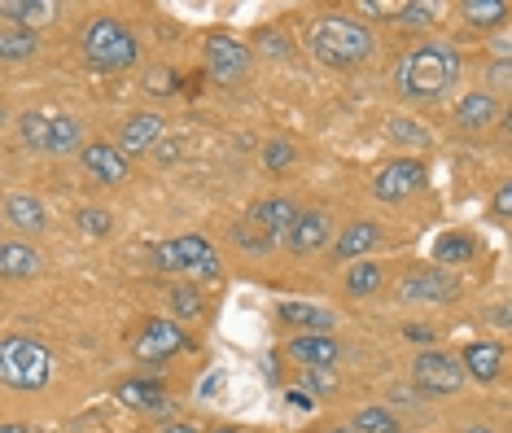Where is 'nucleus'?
<instances>
[{
    "instance_id": "f257e3e1",
    "label": "nucleus",
    "mask_w": 512,
    "mask_h": 433,
    "mask_svg": "<svg viewBox=\"0 0 512 433\" xmlns=\"http://www.w3.org/2000/svg\"><path fill=\"white\" fill-rule=\"evenodd\" d=\"M460 79V53L451 44H416L412 53H403L394 84L403 97L412 101H438L447 88H456Z\"/></svg>"
},
{
    "instance_id": "f03ea898",
    "label": "nucleus",
    "mask_w": 512,
    "mask_h": 433,
    "mask_svg": "<svg viewBox=\"0 0 512 433\" xmlns=\"http://www.w3.org/2000/svg\"><path fill=\"white\" fill-rule=\"evenodd\" d=\"M307 49L316 53V62H324V66L351 70L359 62H368L377 40H372V31L364 22L342 18V14H324V18H316V27L307 35Z\"/></svg>"
},
{
    "instance_id": "7ed1b4c3",
    "label": "nucleus",
    "mask_w": 512,
    "mask_h": 433,
    "mask_svg": "<svg viewBox=\"0 0 512 433\" xmlns=\"http://www.w3.org/2000/svg\"><path fill=\"white\" fill-rule=\"evenodd\" d=\"M0 381L14 390H44L53 381V355L27 333L5 337L0 342Z\"/></svg>"
},
{
    "instance_id": "20e7f679",
    "label": "nucleus",
    "mask_w": 512,
    "mask_h": 433,
    "mask_svg": "<svg viewBox=\"0 0 512 433\" xmlns=\"http://www.w3.org/2000/svg\"><path fill=\"white\" fill-rule=\"evenodd\" d=\"M84 57L97 70H123L136 62V40L119 18H92L84 27Z\"/></svg>"
},
{
    "instance_id": "39448f33",
    "label": "nucleus",
    "mask_w": 512,
    "mask_h": 433,
    "mask_svg": "<svg viewBox=\"0 0 512 433\" xmlns=\"http://www.w3.org/2000/svg\"><path fill=\"white\" fill-rule=\"evenodd\" d=\"M158 272H189V276H219V254L206 237H176L154 250Z\"/></svg>"
},
{
    "instance_id": "423d86ee",
    "label": "nucleus",
    "mask_w": 512,
    "mask_h": 433,
    "mask_svg": "<svg viewBox=\"0 0 512 433\" xmlns=\"http://www.w3.org/2000/svg\"><path fill=\"white\" fill-rule=\"evenodd\" d=\"M246 70H250V49L237 40V35H224V31L206 35V75H211L219 88L241 84Z\"/></svg>"
},
{
    "instance_id": "0eeeda50",
    "label": "nucleus",
    "mask_w": 512,
    "mask_h": 433,
    "mask_svg": "<svg viewBox=\"0 0 512 433\" xmlns=\"http://www.w3.org/2000/svg\"><path fill=\"white\" fill-rule=\"evenodd\" d=\"M412 381L421 394H456L464 385V368L451 350H425L412 364Z\"/></svg>"
},
{
    "instance_id": "6e6552de",
    "label": "nucleus",
    "mask_w": 512,
    "mask_h": 433,
    "mask_svg": "<svg viewBox=\"0 0 512 433\" xmlns=\"http://www.w3.org/2000/svg\"><path fill=\"white\" fill-rule=\"evenodd\" d=\"M425 180H429V171H425L421 158H394L390 167L377 171V184H372V193H377L381 202H403V197L421 193Z\"/></svg>"
},
{
    "instance_id": "1a4fd4ad",
    "label": "nucleus",
    "mask_w": 512,
    "mask_h": 433,
    "mask_svg": "<svg viewBox=\"0 0 512 433\" xmlns=\"http://www.w3.org/2000/svg\"><path fill=\"white\" fill-rule=\"evenodd\" d=\"M176 350H184V333L176 320H149L132 342V355L141 359V364H167Z\"/></svg>"
},
{
    "instance_id": "9d476101",
    "label": "nucleus",
    "mask_w": 512,
    "mask_h": 433,
    "mask_svg": "<svg viewBox=\"0 0 512 433\" xmlns=\"http://www.w3.org/2000/svg\"><path fill=\"white\" fill-rule=\"evenodd\" d=\"M399 298L403 302H456L460 298V285L447 272H442V267H425V272L403 276Z\"/></svg>"
},
{
    "instance_id": "9b49d317",
    "label": "nucleus",
    "mask_w": 512,
    "mask_h": 433,
    "mask_svg": "<svg viewBox=\"0 0 512 433\" xmlns=\"http://www.w3.org/2000/svg\"><path fill=\"white\" fill-rule=\"evenodd\" d=\"M329 232H333V219H329V210H298V219H294V228L285 232V245H289V254H316L324 241H329Z\"/></svg>"
},
{
    "instance_id": "f8f14e48",
    "label": "nucleus",
    "mask_w": 512,
    "mask_h": 433,
    "mask_svg": "<svg viewBox=\"0 0 512 433\" xmlns=\"http://www.w3.org/2000/svg\"><path fill=\"white\" fill-rule=\"evenodd\" d=\"M162 114H132V119H123L119 127V154L123 158H132V154H145V149H154L158 140H162Z\"/></svg>"
},
{
    "instance_id": "ddd939ff",
    "label": "nucleus",
    "mask_w": 512,
    "mask_h": 433,
    "mask_svg": "<svg viewBox=\"0 0 512 433\" xmlns=\"http://www.w3.org/2000/svg\"><path fill=\"white\" fill-rule=\"evenodd\" d=\"M246 219L254 228H263L267 237H285V232L294 228V219H298V202H289V197H263V202L250 206Z\"/></svg>"
},
{
    "instance_id": "4468645a",
    "label": "nucleus",
    "mask_w": 512,
    "mask_h": 433,
    "mask_svg": "<svg viewBox=\"0 0 512 433\" xmlns=\"http://www.w3.org/2000/svg\"><path fill=\"white\" fill-rule=\"evenodd\" d=\"M289 355L307 368H333L337 359H342V346H337V337H329V333H302L289 342Z\"/></svg>"
},
{
    "instance_id": "2eb2a0df",
    "label": "nucleus",
    "mask_w": 512,
    "mask_h": 433,
    "mask_svg": "<svg viewBox=\"0 0 512 433\" xmlns=\"http://www.w3.org/2000/svg\"><path fill=\"white\" fill-rule=\"evenodd\" d=\"M460 368H464V377H473V381H495L499 368H504V346H499V342H473V346H464Z\"/></svg>"
},
{
    "instance_id": "dca6fc26",
    "label": "nucleus",
    "mask_w": 512,
    "mask_h": 433,
    "mask_svg": "<svg viewBox=\"0 0 512 433\" xmlns=\"http://www.w3.org/2000/svg\"><path fill=\"white\" fill-rule=\"evenodd\" d=\"M377 245H381V228L368 224V219H359V224L342 228V237H337V245H333V263H351V259H359V254H372Z\"/></svg>"
},
{
    "instance_id": "f3484780",
    "label": "nucleus",
    "mask_w": 512,
    "mask_h": 433,
    "mask_svg": "<svg viewBox=\"0 0 512 433\" xmlns=\"http://www.w3.org/2000/svg\"><path fill=\"white\" fill-rule=\"evenodd\" d=\"M495 114H499V101L486 88L464 92L460 105H456V123L464 127V132H482L486 123H495Z\"/></svg>"
},
{
    "instance_id": "a211bd4d",
    "label": "nucleus",
    "mask_w": 512,
    "mask_h": 433,
    "mask_svg": "<svg viewBox=\"0 0 512 433\" xmlns=\"http://www.w3.org/2000/svg\"><path fill=\"white\" fill-rule=\"evenodd\" d=\"M79 154H84V171L97 175L101 184H119L127 175V158L114 145H101V140H97V145H84Z\"/></svg>"
},
{
    "instance_id": "6ab92c4d",
    "label": "nucleus",
    "mask_w": 512,
    "mask_h": 433,
    "mask_svg": "<svg viewBox=\"0 0 512 433\" xmlns=\"http://www.w3.org/2000/svg\"><path fill=\"white\" fill-rule=\"evenodd\" d=\"M5 219L22 232H44V224H49L36 193H5Z\"/></svg>"
},
{
    "instance_id": "aec40b11",
    "label": "nucleus",
    "mask_w": 512,
    "mask_h": 433,
    "mask_svg": "<svg viewBox=\"0 0 512 433\" xmlns=\"http://www.w3.org/2000/svg\"><path fill=\"white\" fill-rule=\"evenodd\" d=\"M40 272V254L31 250L27 241H9L0 245V276L5 280H27Z\"/></svg>"
},
{
    "instance_id": "412c9836",
    "label": "nucleus",
    "mask_w": 512,
    "mask_h": 433,
    "mask_svg": "<svg viewBox=\"0 0 512 433\" xmlns=\"http://www.w3.org/2000/svg\"><path fill=\"white\" fill-rule=\"evenodd\" d=\"M119 403L141 407V412H162V407H171V403H167V390H162L158 381H141V377L119 385Z\"/></svg>"
},
{
    "instance_id": "4be33fe9",
    "label": "nucleus",
    "mask_w": 512,
    "mask_h": 433,
    "mask_svg": "<svg viewBox=\"0 0 512 433\" xmlns=\"http://www.w3.org/2000/svg\"><path fill=\"white\" fill-rule=\"evenodd\" d=\"M53 14H57V5H49V0H0V18L18 22L22 31L40 27V22H49Z\"/></svg>"
},
{
    "instance_id": "5701e85b",
    "label": "nucleus",
    "mask_w": 512,
    "mask_h": 433,
    "mask_svg": "<svg viewBox=\"0 0 512 433\" xmlns=\"http://www.w3.org/2000/svg\"><path fill=\"white\" fill-rule=\"evenodd\" d=\"M71 149H84V123L71 114H57L49 119V154H71Z\"/></svg>"
},
{
    "instance_id": "b1692460",
    "label": "nucleus",
    "mask_w": 512,
    "mask_h": 433,
    "mask_svg": "<svg viewBox=\"0 0 512 433\" xmlns=\"http://www.w3.org/2000/svg\"><path fill=\"white\" fill-rule=\"evenodd\" d=\"M281 320L298 324V329H316V333L333 329V315L320 311V307H311V302H281Z\"/></svg>"
},
{
    "instance_id": "393cba45",
    "label": "nucleus",
    "mask_w": 512,
    "mask_h": 433,
    "mask_svg": "<svg viewBox=\"0 0 512 433\" xmlns=\"http://www.w3.org/2000/svg\"><path fill=\"white\" fill-rule=\"evenodd\" d=\"M36 31H22V27H5L0 31V62H27L36 57Z\"/></svg>"
},
{
    "instance_id": "a878e982",
    "label": "nucleus",
    "mask_w": 512,
    "mask_h": 433,
    "mask_svg": "<svg viewBox=\"0 0 512 433\" xmlns=\"http://www.w3.org/2000/svg\"><path fill=\"white\" fill-rule=\"evenodd\" d=\"M460 14L469 27H499V22L508 18V5L504 0H464Z\"/></svg>"
},
{
    "instance_id": "bb28decb",
    "label": "nucleus",
    "mask_w": 512,
    "mask_h": 433,
    "mask_svg": "<svg viewBox=\"0 0 512 433\" xmlns=\"http://www.w3.org/2000/svg\"><path fill=\"white\" fill-rule=\"evenodd\" d=\"M167 302H171V315H176V320H197L202 307H206V298H202V289L197 285H171Z\"/></svg>"
},
{
    "instance_id": "cd10ccee",
    "label": "nucleus",
    "mask_w": 512,
    "mask_h": 433,
    "mask_svg": "<svg viewBox=\"0 0 512 433\" xmlns=\"http://www.w3.org/2000/svg\"><path fill=\"white\" fill-rule=\"evenodd\" d=\"M381 289V267L377 263H355L346 272V294L351 298H372Z\"/></svg>"
},
{
    "instance_id": "c85d7f7f",
    "label": "nucleus",
    "mask_w": 512,
    "mask_h": 433,
    "mask_svg": "<svg viewBox=\"0 0 512 433\" xmlns=\"http://www.w3.org/2000/svg\"><path fill=\"white\" fill-rule=\"evenodd\" d=\"M473 237H464V232H447V237H438L434 245V259L438 263H469L473 259Z\"/></svg>"
},
{
    "instance_id": "c756f323",
    "label": "nucleus",
    "mask_w": 512,
    "mask_h": 433,
    "mask_svg": "<svg viewBox=\"0 0 512 433\" xmlns=\"http://www.w3.org/2000/svg\"><path fill=\"white\" fill-rule=\"evenodd\" d=\"M18 136H22V145L49 154V119H44V114H36V110L22 114V119H18Z\"/></svg>"
},
{
    "instance_id": "7c9ffc66",
    "label": "nucleus",
    "mask_w": 512,
    "mask_h": 433,
    "mask_svg": "<svg viewBox=\"0 0 512 433\" xmlns=\"http://www.w3.org/2000/svg\"><path fill=\"white\" fill-rule=\"evenodd\" d=\"M232 241H237L246 254H272V245H276V237H267V232L254 228L250 219H241V224L232 228Z\"/></svg>"
},
{
    "instance_id": "2f4dec72",
    "label": "nucleus",
    "mask_w": 512,
    "mask_h": 433,
    "mask_svg": "<svg viewBox=\"0 0 512 433\" xmlns=\"http://www.w3.org/2000/svg\"><path fill=\"white\" fill-rule=\"evenodd\" d=\"M355 433H399V420L386 407H364L355 416Z\"/></svg>"
},
{
    "instance_id": "473e14b6",
    "label": "nucleus",
    "mask_w": 512,
    "mask_h": 433,
    "mask_svg": "<svg viewBox=\"0 0 512 433\" xmlns=\"http://www.w3.org/2000/svg\"><path fill=\"white\" fill-rule=\"evenodd\" d=\"M294 158H298V149L289 145V140H267L263 145V167L267 171H285Z\"/></svg>"
},
{
    "instance_id": "72a5a7b5",
    "label": "nucleus",
    "mask_w": 512,
    "mask_h": 433,
    "mask_svg": "<svg viewBox=\"0 0 512 433\" xmlns=\"http://www.w3.org/2000/svg\"><path fill=\"white\" fill-rule=\"evenodd\" d=\"M486 84H491V97H504L508 84H512V66H508V57H495L491 70H486Z\"/></svg>"
},
{
    "instance_id": "f704fd0d",
    "label": "nucleus",
    "mask_w": 512,
    "mask_h": 433,
    "mask_svg": "<svg viewBox=\"0 0 512 433\" xmlns=\"http://www.w3.org/2000/svg\"><path fill=\"white\" fill-rule=\"evenodd\" d=\"M390 136H394V140H403V145H421V149L429 145V136H425L412 119H390Z\"/></svg>"
},
{
    "instance_id": "c9c22d12",
    "label": "nucleus",
    "mask_w": 512,
    "mask_h": 433,
    "mask_svg": "<svg viewBox=\"0 0 512 433\" xmlns=\"http://www.w3.org/2000/svg\"><path fill=\"white\" fill-rule=\"evenodd\" d=\"M79 228L88 232V237H106L110 232V210H79Z\"/></svg>"
},
{
    "instance_id": "e433bc0d",
    "label": "nucleus",
    "mask_w": 512,
    "mask_h": 433,
    "mask_svg": "<svg viewBox=\"0 0 512 433\" xmlns=\"http://www.w3.org/2000/svg\"><path fill=\"white\" fill-rule=\"evenodd\" d=\"M394 22H399V27H429V22H434V5H403Z\"/></svg>"
},
{
    "instance_id": "4c0bfd02",
    "label": "nucleus",
    "mask_w": 512,
    "mask_h": 433,
    "mask_svg": "<svg viewBox=\"0 0 512 433\" xmlns=\"http://www.w3.org/2000/svg\"><path fill=\"white\" fill-rule=\"evenodd\" d=\"M176 84H180L176 70H154V75L145 79V88L154 92V97H171V92H176Z\"/></svg>"
},
{
    "instance_id": "58836bf2",
    "label": "nucleus",
    "mask_w": 512,
    "mask_h": 433,
    "mask_svg": "<svg viewBox=\"0 0 512 433\" xmlns=\"http://www.w3.org/2000/svg\"><path fill=\"white\" fill-rule=\"evenodd\" d=\"M403 337H407V342H421V346H429V342H434V329H429V324H407Z\"/></svg>"
},
{
    "instance_id": "ea45409f",
    "label": "nucleus",
    "mask_w": 512,
    "mask_h": 433,
    "mask_svg": "<svg viewBox=\"0 0 512 433\" xmlns=\"http://www.w3.org/2000/svg\"><path fill=\"white\" fill-rule=\"evenodd\" d=\"M180 140H158V145H154V158L158 162H176V154H180Z\"/></svg>"
},
{
    "instance_id": "a19ab883",
    "label": "nucleus",
    "mask_w": 512,
    "mask_h": 433,
    "mask_svg": "<svg viewBox=\"0 0 512 433\" xmlns=\"http://www.w3.org/2000/svg\"><path fill=\"white\" fill-rule=\"evenodd\" d=\"M495 215H499V219H508V215H512V189H508V184L495 193Z\"/></svg>"
},
{
    "instance_id": "79ce46f5",
    "label": "nucleus",
    "mask_w": 512,
    "mask_h": 433,
    "mask_svg": "<svg viewBox=\"0 0 512 433\" xmlns=\"http://www.w3.org/2000/svg\"><path fill=\"white\" fill-rule=\"evenodd\" d=\"M285 399H289V403H294V407H311V394H302V390H289V394H285Z\"/></svg>"
},
{
    "instance_id": "37998d69",
    "label": "nucleus",
    "mask_w": 512,
    "mask_h": 433,
    "mask_svg": "<svg viewBox=\"0 0 512 433\" xmlns=\"http://www.w3.org/2000/svg\"><path fill=\"white\" fill-rule=\"evenodd\" d=\"M158 433H197L193 425H184V420H176V425H162Z\"/></svg>"
},
{
    "instance_id": "c03bdc74",
    "label": "nucleus",
    "mask_w": 512,
    "mask_h": 433,
    "mask_svg": "<svg viewBox=\"0 0 512 433\" xmlns=\"http://www.w3.org/2000/svg\"><path fill=\"white\" fill-rule=\"evenodd\" d=\"M219 381H224V377H219V372H215V377H211V381H206V385H202V399H211V394L219 390Z\"/></svg>"
},
{
    "instance_id": "a18cd8bd",
    "label": "nucleus",
    "mask_w": 512,
    "mask_h": 433,
    "mask_svg": "<svg viewBox=\"0 0 512 433\" xmlns=\"http://www.w3.org/2000/svg\"><path fill=\"white\" fill-rule=\"evenodd\" d=\"M0 433H31L27 425H0Z\"/></svg>"
},
{
    "instance_id": "49530a36",
    "label": "nucleus",
    "mask_w": 512,
    "mask_h": 433,
    "mask_svg": "<svg viewBox=\"0 0 512 433\" xmlns=\"http://www.w3.org/2000/svg\"><path fill=\"white\" fill-rule=\"evenodd\" d=\"M215 433H241V429H215Z\"/></svg>"
},
{
    "instance_id": "de8ad7c7",
    "label": "nucleus",
    "mask_w": 512,
    "mask_h": 433,
    "mask_svg": "<svg viewBox=\"0 0 512 433\" xmlns=\"http://www.w3.org/2000/svg\"><path fill=\"white\" fill-rule=\"evenodd\" d=\"M469 433H495V429H469Z\"/></svg>"
},
{
    "instance_id": "09e8293b",
    "label": "nucleus",
    "mask_w": 512,
    "mask_h": 433,
    "mask_svg": "<svg viewBox=\"0 0 512 433\" xmlns=\"http://www.w3.org/2000/svg\"><path fill=\"white\" fill-rule=\"evenodd\" d=\"M333 433H355V429H333Z\"/></svg>"
},
{
    "instance_id": "8fccbe9b",
    "label": "nucleus",
    "mask_w": 512,
    "mask_h": 433,
    "mask_svg": "<svg viewBox=\"0 0 512 433\" xmlns=\"http://www.w3.org/2000/svg\"><path fill=\"white\" fill-rule=\"evenodd\" d=\"M0 127H5V110H0Z\"/></svg>"
}]
</instances>
